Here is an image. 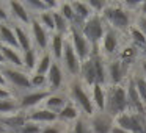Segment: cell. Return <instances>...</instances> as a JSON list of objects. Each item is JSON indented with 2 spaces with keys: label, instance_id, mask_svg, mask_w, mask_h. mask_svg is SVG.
Returning <instances> with one entry per match:
<instances>
[{
  "label": "cell",
  "instance_id": "obj_1",
  "mask_svg": "<svg viewBox=\"0 0 146 133\" xmlns=\"http://www.w3.org/2000/svg\"><path fill=\"white\" fill-rule=\"evenodd\" d=\"M105 24H108V27L113 30H116L118 33H126L130 30V24H132V17L130 13L123 7V3H108L107 8L104 10V13L101 14Z\"/></svg>",
  "mask_w": 146,
  "mask_h": 133
},
{
  "label": "cell",
  "instance_id": "obj_2",
  "mask_svg": "<svg viewBox=\"0 0 146 133\" xmlns=\"http://www.w3.org/2000/svg\"><path fill=\"white\" fill-rule=\"evenodd\" d=\"M68 88H69L68 89L69 100L79 108L80 113L85 117H91L96 113V108H94V103L91 100V94L85 89L86 86L79 78H72V82H69Z\"/></svg>",
  "mask_w": 146,
  "mask_h": 133
},
{
  "label": "cell",
  "instance_id": "obj_3",
  "mask_svg": "<svg viewBox=\"0 0 146 133\" xmlns=\"http://www.w3.org/2000/svg\"><path fill=\"white\" fill-rule=\"evenodd\" d=\"M129 111L126 85L121 86H107V102H105V113H108L113 119Z\"/></svg>",
  "mask_w": 146,
  "mask_h": 133
},
{
  "label": "cell",
  "instance_id": "obj_4",
  "mask_svg": "<svg viewBox=\"0 0 146 133\" xmlns=\"http://www.w3.org/2000/svg\"><path fill=\"white\" fill-rule=\"evenodd\" d=\"M0 70L3 74L8 86H11V89L19 92L21 95L33 91L32 82H30V74L25 72L24 69H17V67H11L8 64H3V66H0Z\"/></svg>",
  "mask_w": 146,
  "mask_h": 133
},
{
  "label": "cell",
  "instance_id": "obj_5",
  "mask_svg": "<svg viewBox=\"0 0 146 133\" xmlns=\"http://www.w3.org/2000/svg\"><path fill=\"white\" fill-rule=\"evenodd\" d=\"M107 32V24L104 22L101 14H93L88 20H85L82 27V33L93 47H99Z\"/></svg>",
  "mask_w": 146,
  "mask_h": 133
},
{
  "label": "cell",
  "instance_id": "obj_6",
  "mask_svg": "<svg viewBox=\"0 0 146 133\" xmlns=\"http://www.w3.org/2000/svg\"><path fill=\"white\" fill-rule=\"evenodd\" d=\"M121 33H118L116 30L110 28V27L107 25V32H105L104 35V39H102V42L99 44V50L101 52V55L105 58V60H113V58L118 57V53H119V39Z\"/></svg>",
  "mask_w": 146,
  "mask_h": 133
},
{
  "label": "cell",
  "instance_id": "obj_7",
  "mask_svg": "<svg viewBox=\"0 0 146 133\" xmlns=\"http://www.w3.org/2000/svg\"><path fill=\"white\" fill-rule=\"evenodd\" d=\"M115 125L129 133H143L146 127V116H140V114L127 111L115 119Z\"/></svg>",
  "mask_w": 146,
  "mask_h": 133
},
{
  "label": "cell",
  "instance_id": "obj_8",
  "mask_svg": "<svg viewBox=\"0 0 146 133\" xmlns=\"http://www.w3.org/2000/svg\"><path fill=\"white\" fill-rule=\"evenodd\" d=\"M68 39H69L71 45H72L74 52L77 53L80 61H85L91 57L93 53V45L88 42V39L83 36L82 30H77V28H71L69 35H68Z\"/></svg>",
  "mask_w": 146,
  "mask_h": 133
},
{
  "label": "cell",
  "instance_id": "obj_9",
  "mask_svg": "<svg viewBox=\"0 0 146 133\" xmlns=\"http://www.w3.org/2000/svg\"><path fill=\"white\" fill-rule=\"evenodd\" d=\"M30 36H32V41H33V47H35L39 53L47 52L49 44H50V35H49V32L35 19V17H33L32 22H30Z\"/></svg>",
  "mask_w": 146,
  "mask_h": 133
},
{
  "label": "cell",
  "instance_id": "obj_10",
  "mask_svg": "<svg viewBox=\"0 0 146 133\" xmlns=\"http://www.w3.org/2000/svg\"><path fill=\"white\" fill-rule=\"evenodd\" d=\"M61 66H63V69L66 70L69 75H72V78H79L82 61L79 60L77 53L74 52V49H72V45H71L69 39H66V45H64L63 58H61Z\"/></svg>",
  "mask_w": 146,
  "mask_h": 133
},
{
  "label": "cell",
  "instance_id": "obj_11",
  "mask_svg": "<svg viewBox=\"0 0 146 133\" xmlns=\"http://www.w3.org/2000/svg\"><path fill=\"white\" fill-rule=\"evenodd\" d=\"M50 94L49 89H42V91H30V92H25V94L19 95L17 100H19V108L21 111H29L35 110L36 107H39L41 103H44V100L47 99V95Z\"/></svg>",
  "mask_w": 146,
  "mask_h": 133
},
{
  "label": "cell",
  "instance_id": "obj_12",
  "mask_svg": "<svg viewBox=\"0 0 146 133\" xmlns=\"http://www.w3.org/2000/svg\"><path fill=\"white\" fill-rule=\"evenodd\" d=\"M126 92H127V100H129V111L130 113L140 114V116H146V105L143 103L141 97H140L138 91L135 88V82L133 77L129 75L126 80Z\"/></svg>",
  "mask_w": 146,
  "mask_h": 133
},
{
  "label": "cell",
  "instance_id": "obj_13",
  "mask_svg": "<svg viewBox=\"0 0 146 133\" xmlns=\"http://www.w3.org/2000/svg\"><path fill=\"white\" fill-rule=\"evenodd\" d=\"M88 119L93 133H111L115 127V119L105 111H96Z\"/></svg>",
  "mask_w": 146,
  "mask_h": 133
},
{
  "label": "cell",
  "instance_id": "obj_14",
  "mask_svg": "<svg viewBox=\"0 0 146 133\" xmlns=\"http://www.w3.org/2000/svg\"><path fill=\"white\" fill-rule=\"evenodd\" d=\"M107 77H108V86H121L124 85V80L129 78L126 69L123 67V64L118 58L107 61Z\"/></svg>",
  "mask_w": 146,
  "mask_h": 133
},
{
  "label": "cell",
  "instance_id": "obj_15",
  "mask_svg": "<svg viewBox=\"0 0 146 133\" xmlns=\"http://www.w3.org/2000/svg\"><path fill=\"white\" fill-rule=\"evenodd\" d=\"M140 53H141V50H140V49H137L133 44L124 45V47L119 50V53H118L116 58L121 61V64H123V67L126 69L127 75H129L130 69L133 67V64L137 63V60H138Z\"/></svg>",
  "mask_w": 146,
  "mask_h": 133
},
{
  "label": "cell",
  "instance_id": "obj_16",
  "mask_svg": "<svg viewBox=\"0 0 146 133\" xmlns=\"http://www.w3.org/2000/svg\"><path fill=\"white\" fill-rule=\"evenodd\" d=\"M8 10H10V16L16 20L17 24L22 25H30L32 22V14L29 13V10L25 8L24 2H16V0H10L8 2Z\"/></svg>",
  "mask_w": 146,
  "mask_h": 133
},
{
  "label": "cell",
  "instance_id": "obj_17",
  "mask_svg": "<svg viewBox=\"0 0 146 133\" xmlns=\"http://www.w3.org/2000/svg\"><path fill=\"white\" fill-rule=\"evenodd\" d=\"M79 80L86 86V88H91V86L96 85V66H94V57H93V55L88 60L82 61Z\"/></svg>",
  "mask_w": 146,
  "mask_h": 133
},
{
  "label": "cell",
  "instance_id": "obj_18",
  "mask_svg": "<svg viewBox=\"0 0 146 133\" xmlns=\"http://www.w3.org/2000/svg\"><path fill=\"white\" fill-rule=\"evenodd\" d=\"M27 119H29L30 122L39 124V125H42V124L49 125V124L58 122V114L52 113V111L46 110V108L42 107V108H35V110L29 111V113H27Z\"/></svg>",
  "mask_w": 146,
  "mask_h": 133
},
{
  "label": "cell",
  "instance_id": "obj_19",
  "mask_svg": "<svg viewBox=\"0 0 146 133\" xmlns=\"http://www.w3.org/2000/svg\"><path fill=\"white\" fill-rule=\"evenodd\" d=\"M63 80H64V72H63V66L58 61H54L50 70L47 74V83H49V91L50 92H58L63 86Z\"/></svg>",
  "mask_w": 146,
  "mask_h": 133
},
{
  "label": "cell",
  "instance_id": "obj_20",
  "mask_svg": "<svg viewBox=\"0 0 146 133\" xmlns=\"http://www.w3.org/2000/svg\"><path fill=\"white\" fill-rule=\"evenodd\" d=\"M69 102V95L64 92H50L47 95V99L44 100V108L55 114H60V111L66 107V103Z\"/></svg>",
  "mask_w": 146,
  "mask_h": 133
},
{
  "label": "cell",
  "instance_id": "obj_21",
  "mask_svg": "<svg viewBox=\"0 0 146 133\" xmlns=\"http://www.w3.org/2000/svg\"><path fill=\"white\" fill-rule=\"evenodd\" d=\"M27 113L25 111H19L16 114H11V116H3L0 117V122L7 127V130L10 133H19L22 130V127L27 124Z\"/></svg>",
  "mask_w": 146,
  "mask_h": 133
},
{
  "label": "cell",
  "instance_id": "obj_22",
  "mask_svg": "<svg viewBox=\"0 0 146 133\" xmlns=\"http://www.w3.org/2000/svg\"><path fill=\"white\" fill-rule=\"evenodd\" d=\"M82 116L83 114L80 113V110L69 100L66 103V107H64L63 110L60 111V114H58V122H61L63 125H66V124H74L77 119H80Z\"/></svg>",
  "mask_w": 146,
  "mask_h": 133
},
{
  "label": "cell",
  "instance_id": "obj_23",
  "mask_svg": "<svg viewBox=\"0 0 146 133\" xmlns=\"http://www.w3.org/2000/svg\"><path fill=\"white\" fill-rule=\"evenodd\" d=\"M0 45H8V47H13L19 50V42H17L13 25L0 24Z\"/></svg>",
  "mask_w": 146,
  "mask_h": 133
},
{
  "label": "cell",
  "instance_id": "obj_24",
  "mask_svg": "<svg viewBox=\"0 0 146 133\" xmlns=\"http://www.w3.org/2000/svg\"><path fill=\"white\" fill-rule=\"evenodd\" d=\"M64 45H66V39H64L63 35L60 33H54L50 36V44H49V49H50V55L55 61H61L63 58V52H64Z\"/></svg>",
  "mask_w": 146,
  "mask_h": 133
},
{
  "label": "cell",
  "instance_id": "obj_25",
  "mask_svg": "<svg viewBox=\"0 0 146 133\" xmlns=\"http://www.w3.org/2000/svg\"><path fill=\"white\" fill-rule=\"evenodd\" d=\"M91 100L94 103L96 111H105V102H107V88L101 85H94L90 88Z\"/></svg>",
  "mask_w": 146,
  "mask_h": 133
},
{
  "label": "cell",
  "instance_id": "obj_26",
  "mask_svg": "<svg viewBox=\"0 0 146 133\" xmlns=\"http://www.w3.org/2000/svg\"><path fill=\"white\" fill-rule=\"evenodd\" d=\"M0 52L5 58V63H8L11 67H17V69H22L24 67V61L21 57L19 50L13 47H8V45H0Z\"/></svg>",
  "mask_w": 146,
  "mask_h": 133
},
{
  "label": "cell",
  "instance_id": "obj_27",
  "mask_svg": "<svg viewBox=\"0 0 146 133\" xmlns=\"http://www.w3.org/2000/svg\"><path fill=\"white\" fill-rule=\"evenodd\" d=\"M13 28H14V33H16L17 42H19V50L22 52V53L29 52L30 49L33 47V41H32L30 33H27V30L24 28V27H21V24H14Z\"/></svg>",
  "mask_w": 146,
  "mask_h": 133
},
{
  "label": "cell",
  "instance_id": "obj_28",
  "mask_svg": "<svg viewBox=\"0 0 146 133\" xmlns=\"http://www.w3.org/2000/svg\"><path fill=\"white\" fill-rule=\"evenodd\" d=\"M52 64H54V58H52L50 52H42L39 53V60H38V64H36V69L33 74H39V75H47L49 70H50Z\"/></svg>",
  "mask_w": 146,
  "mask_h": 133
},
{
  "label": "cell",
  "instance_id": "obj_29",
  "mask_svg": "<svg viewBox=\"0 0 146 133\" xmlns=\"http://www.w3.org/2000/svg\"><path fill=\"white\" fill-rule=\"evenodd\" d=\"M19 100L16 97L13 99H5V100H0V117L3 116H11V114L19 113Z\"/></svg>",
  "mask_w": 146,
  "mask_h": 133
},
{
  "label": "cell",
  "instance_id": "obj_30",
  "mask_svg": "<svg viewBox=\"0 0 146 133\" xmlns=\"http://www.w3.org/2000/svg\"><path fill=\"white\" fill-rule=\"evenodd\" d=\"M38 53L39 52L35 47H32L29 52L22 53V61H24V69H25V72H35L36 64H38V60H39Z\"/></svg>",
  "mask_w": 146,
  "mask_h": 133
},
{
  "label": "cell",
  "instance_id": "obj_31",
  "mask_svg": "<svg viewBox=\"0 0 146 133\" xmlns=\"http://www.w3.org/2000/svg\"><path fill=\"white\" fill-rule=\"evenodd\" d=\"M71 7H72V10H74V13L77 14V17H79L80 20H88L90 17L93 16V11H91V8L88 7V3L86 2H71Z\"/></svg>",
  "mask_w": 146,
  "mask_h": 133
},
{
  "label": "cell",
  "instance_id": "obj_32",
  "mask_svg": "<svg viewBox=\"0 0 146 133\" xmlns=\"http://www.w3.org/2000/svg\"><path fill=\"white\" fill-rule=\"evenodd\" d=\"M54 20H55V33H60V35L66 36L71 32V25L66 19L60 14V11H54Z\"/></svg>",
  "mask_w": 146,
  "mask_h": 133
},
{
  "label": "cell",
  "instance_id": "obj_33",
  "mask_svg": "<svg viewBox=\"0 0 146 133\" xmlns=\"http://www.w3.org/2000/svg\"><path fill=\"white\" fill-rule=\"evenodd\" d=\"M129 35H130V41H132V44L135 45L137 49H140V50H146V36L143 35L141 32H140L138 28H137L135 25L130 27L129 30Z\"/></svg>",
  "mask_w": 146,
  "mask_h": 133
},
{
  "label": "cell",
  "instance_id": "obj_34",
  "mask_svg": "<svg viewBox=\"0 0 146 133\" xmlns=\"http://www.w3.org/2000/svg\"><path fill=\"white\" fill-rule=\"evenodd\" d=\"M35 19L44 27L47 32L55 33V20H54V11H44V13L35 16Z\"/></svg>",
  "mask_w": 146,
  "mask_h": 133
},
{
  "label": "cell",
  "instance_id": "obj_35",
  "mask_svg": "<svg viewBox=\"0 0 146 133\" xmlns=\"http://www.w3.org/2000/svg\"><path fill=\"white\" fill-rule=\"evenodd\" d=\"M69 132L71 133H93L91 125H90V119L85 116H82L80 119H77L76 122L71 125Z\"/></svg>",
  "mask_w": 146,
  "mask_h": 133
},
{
  "label": "cell",
  "instance_id": "obj_36",
  "mask_svg": "<svg viewBox=\"0 0 146 133\" xmlns=\"http://www.w3.org/2000/svg\"><path fill=\"white\" fill-rule=\"evenodd\" d=\"M24 5H25V8L29 10L30 14H36V16L44 13V11H49L44 0H24Z\"/></svg>",
  "mask_w": 146,
  "mask_h": 133
},
{
  "label": "cell",
  "instance_id": "obj_37",
  "mask_svg": "<svg viewBox=\"0 0 146 133\" xmlns=\"http://www.w3.org/2000/svg\"><path fill=\"white\" fill-rule=\"evenodd\" d=\"M30 82H32V88L35 91H42V89H49L47 83V75H39V74H32L30 75Z\"/></svg>",
  "mask_w": 146,
  "mask_h": 133
},
{
  "label": "cell",
  "instance_id": "obj_38",
  "mask_svg": "<svg viewBox=\"0 0 146 133\" xmlns=\"http://www.w3.org/2000/svg\"><path fill=\"white\" fill-rule=\"evenodd\" d=\"M133 82H135V88L141 97L143 103L146 105V80L143 78L141 74H137V75H133Z\"/></svg>",
  "mask_w": 146,
  "mask_h": 133
},
{
  "label": "cell",
  "instance_id": "obj_39",
  "mask_svg": "<svg viewBox=\"0 0 146 133\" xmlns=\"http://www.w3.org/2000/svg\"><path fill=\"white\" fill-rule=\"evenodd\" d=\"M68 128L63 125L61 122H55V124H49V125H42L41 133H66Z\"/></svg>",
  "mask_w": 146,
  "mask_h": 133
},
{
  "label": "cell",
  "instance_id": "obj_40",
  "mask_svg": "<svg viewBox=\"0 0 146 133\" xmlns=\"http://www.w3.org/2000/svg\"><path fill=\"white\" fill-rule=\"evenodd\" d=\"M86 3H88V7L91 8V11L94 14H102L108 5L107 2H102V0H88Z\"/></svg>",
  "mask_w": 146,
  "mask_h": 133
},
{
  "label": "cell",
  "instance_id": "obj_41",
  "mask_svg": "<svg viewBox=\"0 0 146 133\" xmlns=\"http://www.w3.org/2000/svg\"><path fill=\"white\" fill-rule=\"evenodd\" d=\"M41 130H42V125L27 120V124L22 127V130H21L19 133H41Z\"/></svg>",
  "mask_w": 146,
  "mask_h": 133
},
{
  "label": "cell",
  "instance_id": "obj_42",
  "mask_svg": "<svg viewBox=\"0 0 146 133\" xmlns=\"http://www.w3.org/2000/svg\"><path fill=\"white\" fill-rule=\"evenodd\" d=\"M11 19L10 10H8V3H2L0 2V24H8Z\"/></svg>",
  "mask_w": 146,
  "mask_h": 133
},
{
  "label": "cell",
  "instance_id": "obj_43",
  "mask_svg": "<svg viewBox=\"0 0 146 133\" xmlns=\"http://www.w3.org/2000/svg\"><path fill=\"white\" fill-rule=\"evenodd\" d=\"M135 27L146 36V16H140V14H138L137 19H135Z\"/></svg>",
  "mask_w": 146,
  "mask_h": 133
},
{
  "label": "cell",
  "instance_id": "obj_44",
  "mask_svg": "<svg viewBox=\"0 0 146 133\" xmlns=\"http://www.w3.org/2000/svg\"><path fill=\"white\" fill-rule=\"evenodd\" d=\"M5 99H13V92L11 89L0 86V100H5Z\"/></svg>",
  "mask_w": 146,
  "mask_h": 133
},
{
  "label": "cell",
  "instance_id": "obj_45",
  "mask_svg": "<svg viewBox=\"0 0 146 133\" xmlns=\"http://www.w3.org/2000/svg\"><path fill=\"white\" fill-rule=\"evenodd\" d=\"M140 74L143 75V78L146 80V60L140 61Z\"/></svg>",
  "mask_w": 146,
  "mask_h": 133
},
{
  "label": "cell",
  "instance_id": "obj_46",
  "mask_svg": "<svg viewBox=\"0 0 146 133\" xmlns=\"http://www.w3.org/2000/svg\"><path fill=\"white\" fill-rule=\"evenodd\" d=\"M138 14L140 16H146V0L141 2V7H140V10H138Z\"/></svg>",
  "mask_w": 146,
  "mask_h": 133
},
{
  "label": "cell",
  "instance_id": "obj_47",
  "mask_svg": "<svg viewBox=\"0 0 146 133\" xmlns=\"http://www.w3.org/2000/svg\"><path fill=\"white\" fill-rule=\"evenodd\" d=\"M0 86L8 88V83H7V80H5V77H3V74H2V70H0Z\"/></svg>",
  "mask_w": 146,
  "mask_h": 133
},
{
  "label": "cell",
  "instance_id": "obj_48",
  "mask_svg": "<svg viewBox=\"0 0 146 133\" xmlns=\"http://www.w3.org/2000/svg\"><path fill=\"white\" fill-rule=\"evenodd\" d=\"M111 133H129V132H126V130H123V128H119V127L115 125L113 130H111Z\"/></svg>",
  "mask_w": 146,
  "mask_h": 133
},
{
  "label": "cell",
  "instance_id": "obj_49",
  "mask_svg": "<svg viewBox=\"0 0 146 133\" xmlns=\"http://www.w3.org/2000/svg\"><path fill=\"white\" fill-rule=\"evenodd\" d=\"M0 133H10V132L7 130V127H5L2 122H0Z\"/></svg>",
  "mask_w": 146,
  "mask_h": 133
},
{
  "label": "cell",
  "instance_id": "obj_50",
  "mask_svg": "<svg viewBox=\"0 0 146 133\" xmlns=\"http://www.w3.org/2000/svg\"><path fill=\"white\" fill-rule=\"evenodd\" d=\"M3 64H7V63H5V58L2 55V52H0V66H3Z\"/></svg>",
  "mask_w": 146,
  "mask_h": 133
},
{
  "label": "cell",
  "instance_id": "obj_51",
  "mask_svg": "<svg viewBox=\"0 0 146 133\" xmlns=\"http://www.w3.org/2000/svg\"><path fill=\"white\" fill-rule=\"evenodd\" d=\"M66 133H71V132H69V128H68V132H66Z\"/></svg>",
  "mask_w": 146,
  "mask_h": 133
}]
</instances>
